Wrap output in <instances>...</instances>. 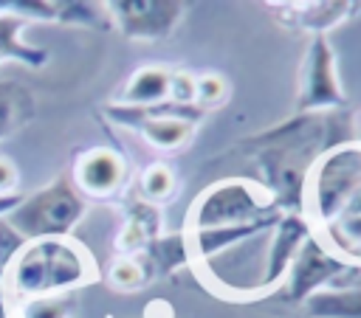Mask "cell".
<instances>
[{"label":"cell","instance_id":"obj_1","mask_svg":"<svg viewBox=\"0 0 361 318\" xmlns=\"http://www.w3.org/2000/svg\"><path fill=\"white\" fill-rule=\"evenodd\" d=\"M96 267L82 245L71 236L25 242L17 259L3 273V287L17 301L37 295H62L71 287L93 281Z\"/></svg>","mask_w":361,"mask_h":318},{"label":"cell","instance_id":"obj_2","mask_svg":"<svg viewBox=\"0 0 361 318\" xmlns=\"http://www.w3.org/2000/svg\"><path fill=\"white\" fill-rule=\"evenodd\" d=\"M85 217V200L73 189L71 180L56 177L48 186L37 189L34 194H23L20 205L6 214V222L25 239H62Z\"/></svg>","mask_w":361,"mask_h":318},{"label":"cell","instance_id":"obj_3","mask_svg":"<svg viewBox=\"0 0 361 318\" xmlns=\"http://www.w3.org/2000/svg\"><path fill=\"white\" fill-rule=\"evenodd\" d=\"M361 189V144H338L319 155L305 180V208L322 225L333 222Z\"/></svg>","mask_w":361,"mask_h":318},{"label":"cell","instance_id":"obj_4","mask_svg":"<svg viewBox=\"0 0 361 318\" xmlns=\"http://www.w3.org/2000/svg\"><path fill=\"white\" fill-rule=\"evenodd\" d=\"M276 211L279 208L274 205L265 189L234 177V180H220L209 186L197 197L192 217H189V228L203 231V228H220V225H243V222H254Z\"/></svg>","mask_w":361,"mask_h":318},{"label":"cell","instance_id":"obj_5","mask_svg":"<svg viewBox=\"0 0 361 318\" xmlns=\"http://www.w3.org/2000/svg\"><path fill=\"white\" fill-rule=\"evenodd\" d=\"M355 267H350L347 262H341L319 236H307L285 276V295L288 301L305 304L313 293L324 290V284L338 281L341 273H350Z\"/></svg>","mask_w":361,"mask_h":318},{"label":"cell","instance_id":"obj_6","mask_svg":"<svg viewBox=\"0 0 361 318\" xmlns=\"http://www.w3.org/2000/svg\"><path fill=\"white\" fill-rule=\"evenodd\" d=\"M107 14L118 31L130 39H164L183 17V3L172 0H116L107 3Z\"/></svg>","mask_w":361,"mask_h":318},{"label":"cell","instance_id":"obj_7","mask_svg":"<svg viewBox=\"0 0 361 318\" xmlns=\"http://www.w3.org/2000/svg\"><path fill=\"white\" fill-rule=\"evenodd\" d=\"M344 90L336 73V53L324 34L313 37L307 45L305 59V79H302V96H299V113H319L327 107H341Z\"/></svg>","mask_w":361,"mask_h":318},{"label":"cell","instance_id":"obj_8","mask_svg":"<svg viewBox=\"0 0 361 318\" xmlns=\"http://www.w3.org/2000/svg\"><path fill=\"white\" fill-rule=\"evenodd\" d=\"M124 183H127V160L116 149L93 146L73 160V189L87 197L107 200Z\"/></svg>","mask_w":361,"mask_h":318},{"label":"cell","instance_id":"obj_9","mask_svg":"<svg viewBox=\"0 0 361 318\" xmlns=\"http://www.w3.org/2000/svg\"><path fill=\"white\" fill-rule=\"evenodd\" d=\"M310 236V222L305 214L299 211H288L274 222V236H271V248H268V259H265V270L257 279V290H274L276 284L285 281L302 242Z\"/></svg>","mask_w":361,"mask_h":318},{"label":"cell","instance_id":"obj_10","mask_svg":"<svg viewBox=\"0 0 361 318\" xmlns=\"http://www.w3.org/2000/svg\"><path fill=\"white\" fill-rule=\"evenodd\" d=\"M282 214H268V217H259L254 222H243V225H220V228H203V231H192L186 236V245H189V256L195 259H212L214 253L226 250V248H234L237 242L259 234L262 228H271Z\"/></svg>","mask_w":361,"mask_h":318},{"label":"cell","instance_id":"obj_11","mask_svg":"<svg viewBox=\"0 0 361 318\" xmlns=\"http://www.w3.org/2000/svg\"><path fill=\"white\" fill-rule=\"evenodd\" d=\"M158 225H161L158 208L152 203H135L124 220V228L118 231L116 250H121L124 256L144 253L149 248V242L158 239Z\"/></svg>","mask_w":361,"mask_h":318},{"label":"cell","instance_id":"obj_12","mask_svg":"<svg viewBox=\"0 0 361 318\" xmlns=\"http://www.w3.org/2000/svg\"><path fill=\"white\" fill-rule=\"evenodd\" d=\"M305 310L313 318H361V276L333 290L324 287L305 301Z\"/></svg>","mask_w":361,"mask_h":318},{"label":"cell","instance_id":"obj_13","mask_svg":"<svg viewBox=\"0 0 361 318\" xmlns=\"http://www.w3.org/2000/svg\"><path fill=\"white\" fill-rule=\"evenodd\" d=\"M169 98V70L158 68V65H147L138 68L127 87L118 96V104L124 107H149V104H161Z\"/></svg>","mask_w":361,"mask_h":318},{"label":"cell","instance_id":"obj_14","mask_svg":"<svg viewBox=\"0 0 361 318\" xmlns=\"http://www.w3.org/2000/svg\"><path fill=\"white\" fill-rule=\"evenodd\" d=\"M23 25L25 20L0 11V62H23L28 68H42L48 62V51L28 45L23 39Z\"/></svg>","mask_w":361,"mask_h":318},{"label":"cell","instance_id":"obj_15","mask_svg":"<svg viewBox=\"0 0 361 318\" xmlns=\"http://www.w3.org/2000/svg\"><path fill=\"white\" fill-rule=\"evenodd\" d=\"M319 239L350 267L361 265V217H338L322 225Z\"/></svg>","mask_w":361,"mask_h":318},{"label":"cell","instance_id":"obj_16","mask_svg":"<svg viewBox=\"0 0 361 318\" xmlns=\"http://www.w3.org/2000/svg\"><path fill=\"white\" fill-rule=\"evenodd\" d=\"M133 129H138L141 138L155 149H180L189 144L195 124L183 118H141L133 124Z\"/></svg>","mask_w":361,"mask_h":318},{"label":"cell","instance_id":"obj_17","mask_svg":"<svg viewBox=\"0 0 361 318\" xmlns=\"http://www.w3.org/2000/svg\"><path fill=\"white\" fill-rule=\"evenodd\" d=\"M34 115V98L25 87L0 82V141L20 129Z\"/></svg>","mask_w":361,"mask_h":318},{"label":"cell","instance_id":"obj_18","mask_svg":"<svg viewBox=\"0 0 361 318\" xmlns=\"http://www.w3.org/2000/svg\"><path fill=\"white\" fill-rule=\"evenodd\" d=\"M299 8H305V11L296 14V25H302L305 31L319 37L327 28L338 25L341 20H347L353 14V8H358V3H336V0H330V3H305Z\"/></svg>","mask_w":361,"mask_h":318},{"label":"cell","instance_id":"obj_19","mask_svg":"<svg viewBox=\"0 0 361 318\" xmlns=\"http://www.w3.org/2000/svg\"><path fill=\"white\" fill-rule=\"evenodd\" d=\"M107 279L118 290H138V287L147 284L149 270H147L141 253H135V256H118V259H113V265L107 270Z\"/></svg>","mask_w":361,"mask_h":318},{"label":"cell","instance_id":"obj_20","mask_svg":"<svg viewBox=\"0 0 361 318\" xmlns=\"http://www.w3.org/2000/svg\"><path fill=\"white\" fill-rule=\"evenodd\" d=\"M17 318H73V301L68 295H37L17 307Z\"/></svg>","mask_w":361,"mask_h":318},{"label":"cell","instance_id":"obj_21","mask_svg":"<svg viewBox=\"0 0 361 318\" xmlns=\"http://www.w3.org/2000/svg\"><path fill=\"white\" fill-rule=\"evenodd\" d=\"M141 194L149 200V203H161V200H166V197H172V191H175V172L166 166V163H149V166H144V172H141Z\"/></svg>","mask_w":361,"mask_h":318},{"label":"cell","instance_id":"obj_22","mask_svg":"<svg viewBox=\"0 0 361 318\" xmlns=\"http://www.w3.org/2000/svg\"><path fill=\"white\" fill-rule=\"evenodd\" d=\"M226 96H228V84L223 76H217V73L195 76V107H200L203 113H206V107L223 104Z\"/></svg>","mask_w":361,"mask_h":318},{"label":"cell","instance_id":"obj_23","mask_svg":"<svg viewBox=\"0 0 361 318\" xmlns=\"http://www.w3.org/2000/svg\"><path fill=\"white\" fill-rule=\"evenodd\" d=\"M99 8L102 6H96V3H76V0H71V3H54L56 23H90V25H96L102 20V14H104Z\"/></svg>","mask_w":361,"mask_h":318},{"label":"cell","instance_id":"obj_24","mask_svg":"<svg viewBox=\"0 0 361 318\" xmlns=\"http://www.w3.org/2000/svg\"><path fill=\"white\" fill-rule=\"evenodd\" d=\"M23 248H25V239L6 222V217H0V279Z\"/></svg>","mask_w":361,"mask_h":318},{"label":"cell","instance_id":"obj_25","mask_svg":"<svg viewBox=\"0 0 361 318\" xmlns=\"http://www.w3.org/2000/svg\"><path fill=\"white\" fill-rule=\"evenodd\" d=\"M166 101L192 107V104H195V76L186 73V70L169 73V98H166Z\"/></svg>","mask_w":361,"mask_h":318},{"label":"cell","instance_id":"obj_26","mask_svg":"<svg viewBox=\"0 0 361 318\" xmlns=\"http://www.w3.org/2000/svg\"><path fill=\"white\" fill-rule=\"evenodd\" d=\"M17 186H20V172H17V163L6 155H0V197L6 194H17Z\"/></svg>","mask_w":361,"mask_h":318},{"label":"cell","instance_id":"obj_27","mask_svg":"<svg viewBox=\"0 0 361 318\" xmlns=\"http://www.w3.org/2000/svg\"><path fill=\"white\" fill-rule=\"evenodd\" d=\"M20 200H23V191H17V194H6V197H0V217H6V214H11L17 205H20Z\"/></svg>","mask_w":361,"mask_h":318},{"label":"cell","instance_id":"obj_28","mask_svg":"<svg viewBox=\"0 0 361 318\" xmlns=\"http://www.w3.org/2000/svg\"><path fill=\"white\" fill-rule=\"evenodd\" d=\"M338 217H361V189L353 194V200L344 205V211H341ZM338 217H336V220H338Z\"/></svg>","mask_w":361,"mask_h":318},{"label":"cell","instance_id":"obj_29","mask_svg":"<svg viewBox=\"0 0 361 318\" xmlns=\"http://www.w3.org/2000/svg\"><path fill=\"white\" fill-rule=\"evenodd\" d=\"M0 318H8V304H6V287L0 279Z\"/></svg>","mask_w":361,"mask_h":318}]
</instances>
